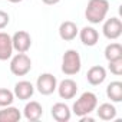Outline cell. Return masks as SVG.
<instances>
[{
	"label": "cell",
	"mask_w": 122,
	"mask_h": 122,
	"mask_svg": "<svg viewBox=\"0 0 122 122\" xmlns=\"http://www.w3.org/2000/svg\"><path fill=\"white\" fill-rule=\"evenodd\" d=\"M98 106V98L93 92H83L79 99H76V102L73 103V113L76 116H85L89 115L91 112H93Z\"/></svg>",
	"instance_id": "2"
},
{
	"label": "cell",
	"mask_w": 122,
	"mask_h": 122,
	"mask_svg": "<svg viewBox=\"0 0 122 122\" xmlns=\"http://www.w3.org/2000/svg\"><path fill=\"white\" fill-rule=\"evenodd\" d=\"M36 88L42 95H50L57 88V81L52 73H42L36 81Z\"/></svg>",
	"instance_id": "5"
},
{
	"label": "cell",
	"mask_w": 122,
	"mask_h": 122,
	"mask_svg": "<svg viewBox=\"0 0 122 122\" xmlns=\"http://www.w3.org/2000/svg\"><path fill=\"white\" fill-rule=\"evenodd\" d=\"M108 12H109L108 0H89L85 10V17L89 23L99 25L101 22H103Z\"/></svg>",
	"instance_id": "1"
},
{
	"label": "cell",
	"mask_w": 122,
	"mask_h": 122,
	"mask_svg": "<svg viewBox=\"0 0 122 122\" xmlns=\"http://www.w3.org/2000/svg\"><path fill=\"white\" fill-rule=\"evenodd\" d=\"M15 96L20 101H27L35 93V86L29 81H20L15 85Z\"/></svg>",
	"instance_id": "10"
},
{
	"label": "cell",
	"mask_w": 122,
	"mask_h": 122,
	"mask_svg": "<svg viewBox=\"0 0 122 122\" xmlns=\"http://www.w3.org/2000/svg\"><path fill=\"white\" fill-rule=\"evenodd\" d=\"M23 115H25V118H26L27 121L36 122V121H39V119L42 118V115H43V108H42V105H40L39 102L30 101V102L26 103V106H25V109H23Z\"/></svg>",
	"instance_id": "12"
},
{
	"label": "cell",
	"mask_w": 122,
	"mask_h": 122,
	"mask_svg": "<svg viewBox=\"0 0 122 122\" xmlns=\"http://www.w3.org/2000/svg\"><path fill=\"white\" fill-rule=\"evenodd\" d=\"M81 122H93V118L85 115V116H81Z\"/></svg>",
	"instance_id": "24"
},
{
	"label": "cell",
	"mask_w": 122,
	"mask_h": 122,
	"mask_svg": "<svg viewBox=\"0 0 122 122\" xmlns=\"http://www.w3.org/2000/svg\"><path fill=\"white\" fill-rule=\"evenodd\" d=\"M32 69V60L26 53H17L10 60V72L16 76H25Z\"/></svg>",
	"instance_id": "4"
},
{
	"label": "cell",
	"mask_w": 122,
	"mask_h": 122,
	"mask_svg": "<svg viewBox=\"0 0 122 122\" xmlns=\"http://www.w3.org/2000/svg\"><path fill=\"white\" fill-rule=\"evenodd\" d=\"M79 37H81V40L85 46H95L99 40V33H98L96 29H93L91 26H86L79 32Z\"/></svg>",
	"instance_id": "15"
},
{
	"label": "cell",
	"mask_w": 122,
	"mask_h": 122,
	"mask_svg": "<svg viewBox=\"0 0 122 122\" xmlns=\"http://www.w3.org/2000/svg\"><path fill=\"white\" fill-rule=\"evenodd\" d=\"M103 36L109 40H115L122 35V22L118 17H111L103 23Z\"/></svg>",
	"instance_id": "7"
},
{
	"label": "cell",
	"mask_w": 122,
	"mask_h": 122,
	"mask_svg": "<svg viewBox=\"0 0 122 122\" xmlns=\"http://www.w3.org/2000/svg\"><path fill=\"white\" fill-rule=\"evenodd\" d=\"M12 43H13V50H16L17 53H26L32 46V37L27 32L19 30L12 36Z\"/></svg>",
	"instance_id": "6"
},
{
	"label": "cell",
	"mask_w": 122,
	"mask_h": 122,
	"mask_svg": "<svg viewBox=\"0 0 122 122\" xmlns=\"http://www.w3.org/2000/svg\"><path fill=\"white\" fill-rule=\"evenodd\" d=\"M96 113L102 121H112L116 116V108L112 103H102L96 109Z\"/></svg>",
	"instance_id": "18"
},
{
	"label": "cell",
	"mask_w": 122,
	"mask_h": 122,
	"mask_svg": "<svg viewBox=\"0 0 122 122\" xmlns=\"http://www.w3.org/2000/svg\"><path fill=\"white\" fill-rule=\"evenodd\" d=\"M7 2H10V3H20V2H23V0H7Z\"/></svg>",
	"instance_id": "25"
},
{
	"label": "cell",
	"mask_w": 122,
	"mask_h": 122,
	"mask_svg": "<svg viewBox=\"0 0 122 122\" xmlns=\"http://www.w3.org/2000/svg\"><path fill=\"white\" fill-rule=\"evenodd\" d=\"M20 118H22L20 111L12 105L5 106L0 111V122H17L20 121Z\"/></svg>",
	"instance_id": "16"
},
{
	"label": "cell",
	"mask_w": 122,
	"mask_h": 122,
	"mask_svg": "<svg viewBox=\"0 0 122 122\" xmlns=\"http://www.w3.org/2000/svg\"><path fill=\"white\" fill-rule=\"evenodd\" d=\"M86 79L93 86H98V85L103 83V81L106 79V71H105V68L103 66H99V65L92 66L88 71V73H86Z\"/></svg>",
	"instance_id": "14"
},
{
	"label": "cell",
	"mask_w": 122,
	"mask_h": 122,
	"mask_svg": "<svg viewBox=\"0 0 122 122\" xmlns=\"http://www.w3.org/2000/svg\"><path fill=\"white\" fill-rule=\"evenodd\" d=\"M122 57V46L116 42L109 43L105 47V59L108 60H113V59H121Z\"/></svg>",
	"instance_id": "19"
},
{
	"label": "cell",
	"mask_w": 122,
	"mask_h": 122,
	"mask_svg": "<svg viewBox=\"0 0 122 122\" xmlns=\"http://www.w3.org/2000/svg\"><path fill=\"white\" fill-rule=\"evenodd\" d=\"M81 68H82V60H81V55L78 53V50L75 49L66 50L62 57V72L68 76H72V75L79 73Z\"/></svg>",
	"instance_id": "3"
},
{
	"label": "cell",
	"mask_w": 122,
	"mask_h": 122,
	"mask_svg": "<svg viewBox=\"0 0 122 122\" xmlns=\"http://www.w3.org/2000/svg\"><path fill=\"white\" fill-rule=\"evenodd\" d=\"M56 89L62 99H72V98H75V95L78 92V85L73 79H63Z\"/></svg>",
	"instance_id": "8"
},
{
	"label": "cell",
	"mask_w": 122,
	"mask_h": 122,
	"mask_svg": "<svg viewBox=\"0 0 122 122\" xmlns=\"http://www.w3.org/2000/svg\"><path fill=\"white\" fill-rule=\"evenodd\" d=\"M13 55L12 36L6 32H0V60H7Z\"/></svg>",
	"instance_id": "11"
},
{
	"label": "cell",
	"mask_w": 122,
	"mask_h": 122,
	"mask_svg": "<svg viewBox=\"0 0 122 122\" xmlns=\"http://www.w3.org/2000/svg\"><path fill=\"white\" fill-rule=\"evenodd\" d=\"M109 71H111V73H113V75H116V76H119V75H122V57L121 59H113V60H109Z\"/></svg>",
	"instance_id": "21"
},
{
	"label": "cell",
	"mask_w": 122,
	"mask_h": 122,
	"mask_svg": "<svg viewBox=\"0 0 122 122\" xmlns=\"http://www.w3.org/2000/svg\"><path fill=\"white\" fill-rule=\"evenodd\" d=\"M78 33H79L78 26L73 22H71V20H66L63 23H60V26H59V36H60V39L65 40V42L73 40L78 36Z\"/></svg>",
	"instance_id": "13"
},
{
	"label": "cell",
	"mask_w": 122,
	"mask_h": 122,
	"mask_svg": "<svg viewBox=\"0 0 122 122\" xmlns=\"http://www.w3.org/2000/svg\"><path fill=\"white\" fill-rule=\"evenodd\" d=\"M106 96L112 102H121L122 101V82L113 81L106 88Z\"/></svg>",
	"instance_id": "17"
},
{
	"label": "cell",
	"mask_w": 122,
	"mask_h": 122,
	"mask_svg": "<svg viewBox=\"0 0 122 122\" xmlns=\"http://www.w3.org/2000/svg\"><path fill=\"white\" fill-rule=\"evenodd\" d=\"M9 22H10V16H9L6 12L0 10V30L5 29V27L9 25Z\"/></svg>",
	"instance_id": "22"
},
{
	"label": "cell",
	"mask_w": 122,
	"mask_h": 122,
	"mask_svg": "<svg viewBox=\"0 0 122 122\" xmlns=\"http://www.w3.org/2000/svg\"><path fill=\"white\" fill-rule=\"evenodd\" d=\"M15 101V93L6 88H0V108L12 105Z\"/></svg>",
	"instance_id": "20"
},
{
	"label": "cell",
	"mask_w": 122,
	"mask_h": 122,
	"mask_svg": "<svg viewBox=\"0 0 122 122\" xmlns=\"http://www.w3.org/2000/svg\"><path fill=\"white\" fill-rule=\"evenodd\" d=\"M52 118L56 121V122H68L72 116V111L71 108L63 103V102H57L52 106Z\"/></svg>",
	"instance_id": "9"
},
{
	"label": "cell",
	"mask_w": 122,
	"mask_h": 122,
	"mask_svg": "<svg viewBox=\"0 0 122 122\" xmlns=\"http://www.w3.org/2000/svg\"><path fill=\"white\" fill-rule=\"evenodd\" d=\"M42 2L45 3V5H49V6H52V5H57L60 0H42Z\"/></svg>",
	"instance_id": "23"
}]
</instances>
